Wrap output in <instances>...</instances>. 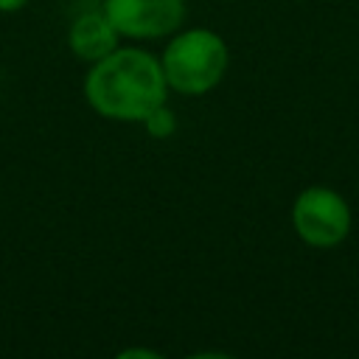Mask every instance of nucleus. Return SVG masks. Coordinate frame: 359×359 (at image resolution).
I'll list each match as a JSON object with an SVG mask.
<instances>
[{
  "label": "nucleus",
  "mask_w": 359,
  "mask_h": 359,
  "mask_svg": "<svg viewBox=\"0 0 359 359\" xmlns=\"http://www.w3.org/2000/svg\"><path fill=\"white\" fill-rule=\"evenodd\" d=\"M168 90L182 95L210 93L227 73L230 50L227 42L210 28H188L171 36L160 56Z\"/></svg>",
  "instance_id": "2"
},
{
  "label": "nucleus",
  "mask_w": 359,
  "mask_h": 359,
  "mask_svg": "<svg viewBox=\"0 0 359 359\" xmlns=\"http://www.w3.org/2000/svg\"><path fill=\"white\" fill-rule=\"evenodd\" d=\"M84 98L101 118L140 123L151 109L165 104L168 81L160 59L149 50L115 48L87 70Z\"/></svg>",
  "instance_id": "1"
},
{
  "label": "nucleus",
  "mask_w": 359,
  "mask_h": 359,
  "mask_svg": "<svg viewBox=\"0 0 359 359\" xmlns=\"http://www.w3.org/2000/svg\"><path fill=\"white\" fill-rule=\"evenodd\" d=\"M28 0H0V11H20Z\"/></svg>",
  "instance_id": "8"
},
{
  "label": "nucleus",
  "mask_w": 359,
  "mask_h": 359,
  "mask_svg": "<svg viewBox=\"0 0 359 359\" xmlns=\"http://www.w3.org/2000/svg\"><path fill=\"white\" fill-rule=\"evenodd\" d=\"M101 11L126 39H157L174 34L185 20V0H104Z\"/></svg>",
  "instance_id": "4"
},
{
  "label": "nucleus",
  "mask_w": 359,
  "mask_h": 359,
  "mask_svg": "<svg viewBox=\"0 0 359 359\" xmlns=\"http://www.w3.org/2000/svg\"><path fill=\"white\" fill-rule=\"evenodd\" d=\"M118 39L121 34L112 28V22L107 20V14L98 8V11H84L79 14L73 22H70V31H67V45L70 50L84 59V62H98L104 59L107 53H112L118 48Z\"/></svg>",
  "instance_id": "5"
},
{
  "label": "nucleus",
  "mask_w": 359,
  "mask_h": 359,
  "mask_svg": "<svg viewBox=\"0 0 359 359\" xmlns=\"http://www.w3.org/2000/svg\"><path fill=\"white\" fill-rule=\"evenodd\" d=\"M160 359V353L157 351H146V348H126V351H121L118 353V359Z\"/></svg>",
  "instance_id": "7"
},
{
  "label": "nucleus",
  "mask_w": 359,
  "mask_h": 359,
  "mask_svg": "<svg viewBox=\"0 0 359 359\" xmlns=\"http://www.w3.org/2000/svg\"><path fill=\"white\" fill-rule=\"evenodd\" d=\"M353 216L348 199L328 185H309L292 202V227L314 250H334L351 233Z\"/></svg>",
  "instance_id": "3"
},
{
  "label": "nucleus",
  "mask_w": 359,
  "mask_h": 359,
  "mask_svg": "<svg viewBox=\"0 0 359 359\" xmlns=\"http://www.w3.org/2000/svg\"><path fill=\"white\" fill-rule=\"evenodd\" d=\"M140 123H143L146 135H149V137H157V140L171 137V135L177 132V115L171 112L168 104H160L157 109H151Z\"/></svg>",
  "instance_id": "6"
}]
</instances>
